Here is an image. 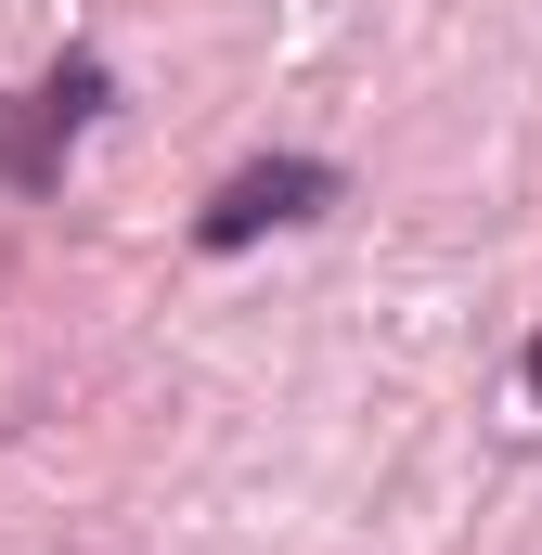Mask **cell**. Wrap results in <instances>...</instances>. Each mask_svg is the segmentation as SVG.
Returning a JSON list of instances; mask_svg holds the SVG:
<instances>
[{
  "label": "cell",
  "mask_w": 542,
  "mask_h": 555,
  "mask_svg": "<svg viewBox=\"0 0 542 555\" xmlns=\"http://www.w3.org/2000/svg\"><path fill=\"white\" fill-rule=\"evenodd\" d=\"M336 207V168L323 155H271V168H233L220 194H207V220H194V246H259V233H284V220H323Z\"/></svg>",
  "instance_id": "obj_2"
},
{
  "label": "cell",
  "mask_w": 542,
  "mask_h": 555,
  "mask_svg": "<svg viewBox=\"0 0 542 555\" xmlns=\"http://www.w3.org/2000/svg\"><path fill=\"white\" fill-rule=\"evenodd\" d=\"M91 117H104V65H91V52H65L39 91H0V181H13V194H52Z\"/></svg>",
  "instance_id": "obj_1"
},
{
  "label": "cell",
  "mask_w": 542,
  "mask_h": 555,
  "mask_svg": "<svg viewBox=\"0 0 542 555\" xmlns=\"http://www.w3.org/2000/svg\"><path fill=\"white\" fill-rule=\"evenodd\" d=\"M530 388H542V336H530Z\"/></svg>",
  "instance_id": "obj_3"
}]
</instances>
